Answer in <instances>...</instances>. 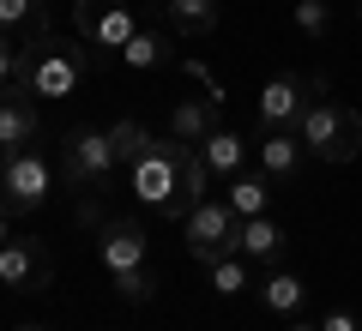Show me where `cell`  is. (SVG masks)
<instances>
[{
    "label": "cell",
    "mask_w": 362,
    "mask_h": 331,
    "mask_svg": "<svg viewBox=\"0 0 362 331\" xmlns=\"http://www.w3.org/2000/svg\"><path fill=\"white\" fill-rule=\"evenodd\" d=\"M296 30L308 42H320L326 30H332V6H326V0H296Z\"/></svg>",
    "instance_id": "23"
},
{
    "label": "cell",
    "mask_w": 362,
    "mask_h": 331,
    "mask_svg": "<svg viewBox=\"0 0 362 331\" xmlns=\"http://www.w3.org/2000/svg\"><path fill=\"white\" fill-rule=\"evenodd\" d=\"M121 151L115 139H109V127H73L61 145V175L73 181V187H90V193H109L121 175Z\"/></svg>",
    "instance_id": "5"
},
{
    "label": "cell",
    "mask_w": 362,
    "mask_h": 331,
    "mask_svg": "<svg viewBox=\"0 0 362 331\" xmlns=\"http://www.w3.org/2000/svg\"><path fill=\"white\" fill-rule=\"evenodd\" d=\"M218 127H223V102L218 97H181L169 109V139H181V145H206Z\"/></svg>",
    "instance_id": "11"
},
{
    "label": "cell",
    "mask_w": 362,
    "mask_h": 331,
    "mask_svg": "<svg viewBox=\"0 0 362 331\" xmlns=\"http://www.w3.org/2000/svg\"><path fill=\"white\" fill-rule=\"evenodd\" d=\"M211 271V289L223 295V301H235V295H247V289H259L254 283V259H242V253H230V259H218V265H206Z\"/></svg>",
    "instance_id": "21"
},
{
    "label": "cell",
    "mask_w": 362,
    "mask_h": 331,
    "mask_svg": "<svg viewBox=\"0 0 362 331\" xmlns=\"http://www.w3.org/2000/svg\"><path fill=\"white\" fill-rule=\"evenodd\" d=\"M290 331H326V325H290Z\"/></svg>",
    "instance_id": "27"
},
{
    "label": "cell",
    "mask_w": 362,
    "mask_h": 331,
    "mask_svg": "<svg viewBox=\"0 0 362 331\" xmlns=\"http://www.w3.org/2000/svg\"><path fill=\"white\" fill-rule=\"evenodd\" d=\"M302 163H308V151H302L296 133H266V139H259V175H272V181H296Z\"/></svg>",
    "instance_id": "16"
},
{
    "label": "cell",
    "mask_w": 362,
    "mask_h": 331,
    "mask_svg": "<svg viewBox=\"0 0 362 331\" xmlns=\"http://www.w3.org/2000/svg\"><path fill=\"white\" fill-rule=\"evenodd\" d=\"M296 139H302V151H308L314 163H350V157L362 151V115L344 109V102L326 90V78H314V97H308V109H302V121H296Z\"/></svg>",
    "instance_id": "1"
},
{
    "label": "cell",
    "mask_w": 362,
    "mask_h": 331,
    "mask_svg": "<svg viewBox=\"0 0 362 331\" xmlns=\"http://www.w3.org/2000/svg\"><path fill=\"white\" fill-rule=\"evenodd\" d=\"M0 30H6V42H49L54 25H49V6L42 0H0Z\"/></svg>",
    "instance_id": "14"
},
{
    "label": "cell",
    "mask_w": 362,
    "mask_h": 331,
    "mask_svg": "<svg viewBox=\"0 0 362 331\" xmlns=\"http://www.w3.org/2000/svg\"><path fill=\"white\" fill-rule=\"evenodd\" d=\"M320 325H326V331H362V319L350 313V307H332V313H326Z\"/></svg>",
    "instance_id": "26"
},
{
    "label": "cell",
    "mask_w": 362,
    "mask_h": 331,
    "mask_svg": "<svg viewBox=\"0 0 362 331\" xmlns=\"http://www.w3.org/2000/svg\"><path fill=\"white\" fill-rule=\"evenodd\" d=\"M314 97V78H296V73H278L266 78V90L254 97V115H259V133H296L302 109Z\"/></svg>",
    "instance_id": "8"
},
{
    "label": "cell",
    "mask_w": 362,
    "mask_h": 331,
    "mask_svg": "<svg viewBox=\"0 0 362 331\" xmlns=\"http://www.w3.org/2000/svg\"><path fill=\"white\" fill-rule=\"evenodd\" d=\"M169 61H175V42H169V30H139V37L121 49V66H133V73H163Z\"/></svg>",
    "instance_id": "18"
},
{
    "label": "cell",
    "mask_w": 362,
    "mask_h": 331,
    "mask_svg": "<svg viewBox=\"0 0 362 331\" xmlns=\"http://www.w3.org/2000/svg\"><path fill=\"white\" fill-rule=\"evenodd\" d=\"M42 133V115H37V97L30 90H6V102H0V157H18L30 151Z\"/></svg>",
    "instance_id": "10"
},
{
    "label": "cell",
    "mask_w": 362,
    "mask_h": 331,
    "mask_svg": "<svg viewBox=\"0 0 362 331\" xmlns=\"http://www.w3.org/2000/svg\"><path fill=\"white\" fill-rule=\"evenodd\" d=\"M97 253H103V271H109V277L145 271V229H139V223H103Z\"/></svg>",
    "instance_id": "13"
},
{
    "label": "cell",
    "mask_w": 362,
    "mask_h": 331,
    "mask_svg": "<svg viewBox=\"0 0 362 331\" xmlns=\"http://www.w3.org/2000/svg\"><path fill=\"white\" fill-rule=\"evenodd\" d=\"M157 6H163V0H157Z\"/></svg>",
    "instance_id": "30"
},
{
    "label": "cell",
    "mask_w": 362,
    "mask_h": 331,
    "mask_svg": "<svg viewBox=\"0 0 362 331\" xmlns=\"http://www.w3.org/2000/svg\"><path fill=\"white\" fill-rule=\"evenodd\" d=\"M235 235H242V217L230 211V199H206V205H194V211L181 217V241H187V253L199 265H218V259L242 253Z\"/></svg>",
    "instance_id": "6"
},
{
    "label": "cell",
    "mask_w": 362,
    "mask_h": 331,
    "mask_svg": "<svg viewBox=\"0 0 362 331\" xmlns=\"http://www.w3.org/2000/svg\"><path fill=\"white\" fill-rule=\"evenodd\" d=\"M49 187H54V169H49V157L30 145V151H18V157H0V193H6V217H37L42 205H49Z\"/></svg>",
    "instance_id": "7"
},
{
    "label": "cell",
    "mask_w": 362,
    "mask_h": 331,
    "mask_svg": "<svg viewBox=\"0 0 362 331\" xmlns=\"http://www.w3.org/2000/svg\"><path fill=\"white\" fill-rule=\"evenodd\" d=\"M163 25L175 37H211L223 25V0H163Z\"/></svg>",
    "instance_id": "15"
},
{
    "label": "cell",
    "mask_w": 362,
    "mask_h": 331,
    "mask_svg": "<svg viewBox=\"0 0 362 331\" xmlns=\"http://www.w3.org/2000/svg\"><path fill=\"white\" fill-rule=\"evenodd\" d=\"M90 73H97V54L85 42L49 37V42H30L25 49V85L18 90H30V97H73Z\"/></svg>",
    "instance_id": "2"
},
{
    "label": "cell",
    "mask_w": 362,
    "mask_h": 331,
    "mask_svg": "<svg viewBox=\"0 0 362 331\" xmlns=\"http://www.w3.org/2000/svg\"><path fill=\"white\" fill-rule=\"evenodd\" d=\"M18 331H42V325H18Z\"/></svg>",
    "instance_id": "28"
},
{
    "label": "cell",
    "mask_w": 362,
    "mask_h": 331,
    "mask_svg": "<svg viewBox=\"0 0 362 331\" xmlns=\"http://www.w3.org/2000/svg\"><path fill=\"white\" fill-rule=\"evenodd\" d=\"M73 25H78V42L97 54V66L121 61V49L139 37L133 0H73Z\"/></svg>",
    "instance_id": "4"
},
{
    "label": "cell",
    "mask_w": 362,
    "mask_h": 331,
    "mask_svg": "<svg viewBox=\"0 0 362 331\" xmlns=\"http://www.w3.org/2000/svg\"><path fill=\"white\" fill-rule=\"evenodd\" d=\"M49 277H54V265H49V253H42V241H30V235H6V241H0V283L13 295L49 289Z\"/></svg>",
    "instance_id": "9"
},
{
    "label": "cell",
    "mask_w": 362,
    "mask_h": 331,
    "mask_svg": "<svg viewBox=\"0 0 362 331\" xmlns=\"http://www.w3.org/2000/svg\"><path fill=\"white\" fill-rule=\"evenodd\" d=\"M115 295H121L127 307H145V301L157 295V277H151V271H127V277H115Z\"/></svg>",
    "instance_id": "24"
},
{
    "label": "cell",
    "mask_w": 362,
    "mask_h": 331,
    "mask_svg": "<svg viewBox=\"0 0 362 331\" xmlns=\"http://www.w3.org/2000/svg\"><path fill=\"white\" fill-rule=\"evenodd\" d=\"M259 307H266V313H302V307H308V283L296 277V271H266V277H259Z\"/></svg>",
    "instance_id": "17"
},
{
    "label": "cell",
    "mask_w": 362,
    "mask_h": 331,
    "mask_svg": "<svg viewBox=\"0 0 362 331\" xmlns=\"http://www.w3.org/2000/svg\"><path fill=\"white\" fill-rule=\"evenodd\" d=\"M127 187H133V199H139L145 211L181 223V217H187V187H181V139H157L151 157H139V163L127 169Z\"/></svg>",
    "instance_id": "3"
},
{
    "label": "cell",
    "mask_w": 362,
    "mask_h": 331,
    "mask_svg": "<svg viewBox=\"0 0 362 331\" xmlns=\"http://www.w3.org/2000/svg\"><path fill=\"white\" fill-rule=\"evenodd\" d=\"M73 223H90V229H103V205H97V199L85 193V199L73 205Z\"/></svg>",
    "instance_id": "25"
},
{
    "label": "cell",
    "mask_w": 362,
    "mask_h": 331,
    "mask_svg": "<svg viewBox=\"0 0 362 331\" xmlns=\"http://www.w3.org/2000/svg\"><path fill=\"white\" fill-rule=\"evenodd\" d=\"M109 139H115V151H121V163H139V157H151V145H157V133L145 127V121H133V115H121V121H109Z\"/></svg>",
    "instance_id": "22"
},
{
    "label": "cell",
    "mask_w": 362,
    "mask_h": 331,
    "mask_svg": "<svg viewBox=\"0 0 362 331\" xmlns=\"http://www.w3.org/2000/svg\"><path fill=\"white\" fill-rule=\"evenodd\" d=\"M199 151H206L211 175H223V181H235V175H242V163H247V139H242L235 127H218L206 145H199Z\"/></svg>",
    "instance_id": "19"
},
{
    "label": "cell",
    "mask_w": 362,
    "mask_h": 331,
    "mask_svg": "<svg viewBox=\"0 0 362 331\" xmlns=\"http://www.w3.org/2000/svg\"><path fill=\"white\" fill-rule=\"evenodd\" d=\"M230 211L242 217V223L247 217H266L272 211V175H247L242 169V175L230 181Z\"/></svg>",
    "instance_id": "20"
},
{
    "label": "cell",
    "mask_w": 362,
    "mask_h": 331,
    "mask_svg": "<svg viewBox=\"0 0 362 331\" xmlns=\"http://www.w3.org/2000/svg\"><path fill=\"white\" fill-rule=\"evenodd\" d=\"M356 25H362V6H356Z\"/></svg>",
    "instance_id": "29"
},
{
    "label": "cell",
    "mask_w": 362,
    "mask_h": 331,
    "mask_svg": "<svg viewBox=\"0 0 362 331\" xmlns=\"http://www.w3.org/2000/svg\"><path fill=\"white\" fill-rule=\"evenodd\" d=\"M235 241H242V259H254L259 271H278V265H284V253H290V235H284V223H278L272 211L266 217H247Z\"/></svg>",
    "instance_id": "12"
}]
</instances>
